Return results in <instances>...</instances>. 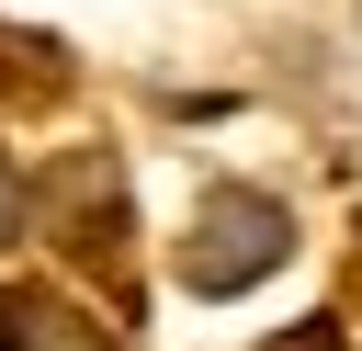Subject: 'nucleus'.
<instances>
[{
	"instance_id": "obj_4",
	"label": "nucleus",
	"mask_w": 362,
	"mask_h": 351,
	"mask_svg": "<svg viewBox=\"0 0 362 351\" xmlns=\"http://www.w3.org/2000/svg\"><path fill=\"white\" fill-rule=\"evenodd\" d=\"M34 79H68V57H57L45 34H11V23H0V91H34Z\"/></svg>"
},
{
	"instance_id": "obj_7",
	"label": "nucleus",
	"mask_w": 362,
	"mask_h": 351,
	"mask_svg": "<svg viewBox=\"0 0 362 351\" xmlns=\"http://www.w3.org/2000/svg\"><path fill=\"white\" fill-rule=\"evenodd\" d=\"M351 283H362V226H351Z\"/></svg>"
},
{
	"instance_id": "obj_1",
	"label": "nucleus",
	"mask_w": 362,
	"mask_h": 351,
	"mask_svg": "<svg viewBox=\"0 0 362 351\" xmlns=\"http://www.w3.org/2000/svg\"><path fill=\"white\" fill-rule=\"evenodd\" d=\"M283 249H294V215L272 192H249V181H215L192 238H181V283L192 294H249V283L283 272Z\"/></svg>"
},
{
	"instance_id": "obj_6",
	"label": "nucleus",
	"mask_w": 362,
	"mask_h": 351,
	"mask_svg": "<svg viewBox=\"0 0 362 351\" xmlns=\"http://www.w3.org/2000/svg\"><path fill=\"white\" fill-rule=\"evenodd\" d=\"M260 351H339V317H294V328H272Z\"/></svg>"
},
{
	"instance_id": "obj_5",
	"label": "nucleus",
	"mask_w": 362,
	"mask_h": 351,
	"mask_svg": "<svg viewBox=\"0 0 362 351\" xmlns=\"http://www.w3.org/2000/svg\"><path fill=\"white\" fill-rule=\"evenodd\" d=\"M23 226H34V192H23V170H11V159H0V249H11V238H23Z\"/></svg>"
},
{
	"instance_id": "obj_3",
	"label": "nucleus",
	"mask_w": 362,
	"mask_h": 351,
	"mask_svg": "<svg viewBox=\"0 0 362 351\" xmlns=\"http://www.w3.org/2000/svg\"><path fill=\"white\" fill-rule=\"evenodd\" d=\"M0 351H113V340L45 283H0Z\"/></svg>"
},
{
	"instance_id": "obj_2",
	"label": "nucleus",
	"mask_w": 362,
	"mask_h": 351,
	"mask_svg": "<svg viewBox=\"0 0 362 351\" xmlns=\"http://www.w3.org/2000/svg\"><path fill=\"white\" fill-rule=\"evenodd\" d=\"M34 226H45L68 260H90V272L124 283V170H113L102 147H79V159H57V170L34 181Z\"/></svg>"
}]
</instances>
